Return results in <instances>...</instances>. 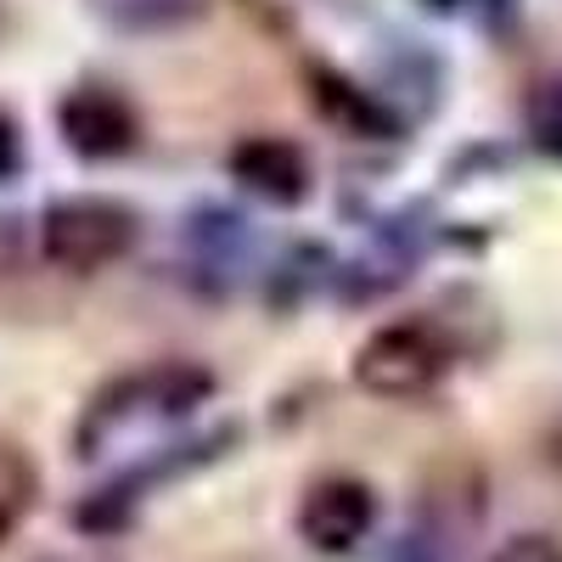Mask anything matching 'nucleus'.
Masks as SVG:
<instances>
[{"instance_id":"8","label":"nucleus","mask_w":562,"mask_h":562,"mask_svg":"<svg viewBox=\"0 0 562 562\" xmlns=\"http://www.w3.org/2000/svg\"><path fill=\"white\" fill-rule=\"evenodd\" d=\"M315 108L333 113V119H344L355 135H389V130H394V119L371 102L366 90H355V85L338 79V74H315Z\"/></svg>"},{"instance_id":"5","label":"nucleus","mask_w":562,"mask_h":562,"mask_svg":"<svg viewBox=\"0 0 562 562\" xmlns=\"http://www.w3.org/2000/svg\"><path fill=\"white\" fill-rule=\"evenodd\" d=\"M371 529H378V495H371V484H360V479H344V473L321 479L299 501V535L326 557L355 551Z\"/></svg>"},{"instance_id":"3","label":"nucleus","mask_w":562,"mask_h":562,"mask_svg":"<svg viewBox=\"0 0 562 562\" xmlns=\"http://www.w3.org/2000/svg\"><path fill=\"white\" fill-rule=\"evenodd\" d=\"M135 231L140 220L119 198H63L40 220V248L57 270L90 276V270L119 265L135 248Z\"/></svg>"},{"instance_id":"11","label":"nucleus","mask_w":562,"mask_h":562,"mask_svg":"<svg viewBox=\"0 0 562 562\" xmlns=\"http://www.w3.org/2000/svg\"><path fill=\"white\" fill-rule=\"evenodd\" d=\"M490 562H562V540H551V535H512Z\"/></svg>"},{"instance_id":"6","label":"nucleus","mask_w":562,"mask_h":562,"mask_svg":"<svg viewBox=\"0 0 562 562\" xmlns=\"http://www.w3.org/2000/svg\"><path fill=\"white\" fill-rule=\"evenodd\" d=\"M225 169L237 175L254 198L276 203V209H293L310 198V164L304 153L293 147V140H281V135H248L231 147Z\"/></svg>"},{"instance_id":"2","label":"nucleus","mask_w":562,"mask_h":562,"mask_svg":"<svg viewBox=\"0 0 562 562\" xmlns=\"http://www.w3.org/2000/svg\"><path fill=\"white\" fill-rule=\"evenodd\" d=\"M450 338L434 321H389L355 349V383L378 400H416L450 371Z\"/></svg>"},{"instance_id":"12","label":"nucleus","mask_w":562,"mask_h":562,"mask_svg":"<svg viewBox=\"0 0 562 562\" xmlns=\"http://www.w3.org/2000/svg\"><path fill=\"white\" fill-rule=\"evenodd\" d=\"M18 158H23V147H18V124H12V113H0V180L18 169Z\"/></svg>"},{"instance_id":"1","label":"nucleus","mask_w":562,"mask_h":562,"mask_svg":"<svg viewBox=\"0 0 562 562\" xmlns=\"http://www.w3.org/2000/svg\"><path fill=\"white\" fill-rule=\"evenodd\" d=\"M209 394H214V378L192 360H158V366L124 371V378L90 394L79 416V456H102L135 439H153L175 428V422H186Z\"/></svg>"},{"instance_id":"10","label":"nucleus","mask_w":562,"mask_h":562,"mask_svg":"<svg viewBox=\"0 0 562 562\" xmlns=\"http://www.w3.org/2000/svg\"><path fill=\"white\" fill-rule=\"evenodd\" d=\"M529 140L562 164V79H546L529 97Z\"/></svg>"},{"instance_id":"4","label":"nucleus","mask_w":562,"mask_h":562,"mask_svg":"<svg viewBox=\"0 0 562 562\" xmlns=\"http://www.w3.org/2000/svg\"><path fill=\"white\" fill-rule=\"evenodd\" d=\"M57 130L68 140V153L108 164V158H124L140 140V113L108 85H74L57 102Z\"/></svg>"},{"instance_id":"9","label":"nucleus","mask_w":562,"mask_h":562,"mask_svg":"<svg viewBox=\"0 0 562 562\" xmlns=\"http://www.w3.org/2000/svg\"><path fill=\"white\" fill-rule=\"evenodd\" d=\"M34 495H40V473H34L29 450L0 445V540H7V535L29 518Z\"/></svg>"},{"instance_id":"7","label":"nucleus","mask_w":562,"mask_h":562,"mask_svg":"<svg viewBox=\"0 0 562 562\" xmlns=\"http://www.w3.org/2000/svg\"><path fill=\"white\" fill-rule=\"evenodd\" d=\"M102 23L124 29V34H158V29H180L192 23L209 0H90Z\"/></svg>"}]
</instances>
